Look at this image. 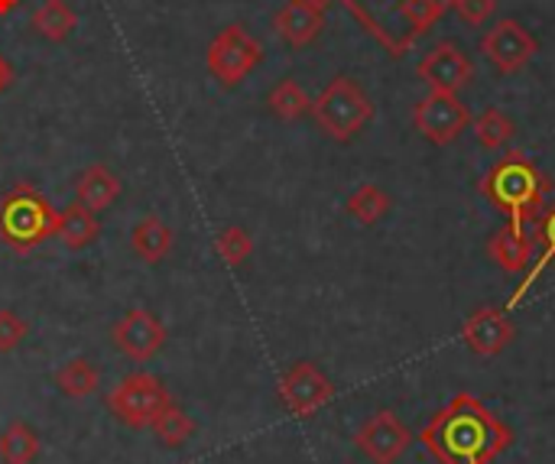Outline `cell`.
<instances>
[{"instance_id":"6da1fadb","label":"cell","mask_w":555,"mask_h":464,"mask_svg":"<svg viewBox=\"0 0 555 464\" xmlns=\"http://www.w3.org/2000/svg\"><path fill=\"white\" fill-rule=\"evenodd\" d=\"M420 442L439 464H491L511 449L514 433L481 400L459 394L423 426Z\"/></svg>"},{"instance_id":"7a4b0ae2","label":"cell","mask_w":555,"mask_h":464,"mask_svg":"<svg viewBox=\"0 0 555 464\" xmlns=\"http://www.w3.org/2000/svg\"><path fill=\"white\" fill-rule=\"evenodd\" d=\"M478 192L511 224L527 228V221H537L540 211L546 208V198L553 192V179L524 153H511L498 166H491V172L478 182Z\"/></svg>"},{"instance_id":"3957f363","label":"cell","mask_w":555,"mask_h":464,"mask_svg":"<svg viewBox=\"0 0 555 464\" xmlns=\"http://www.w3.org/2000/svg\"><path fill=\"white\" fill-rule=\"evenodd\" d=\"M55 234V208L49 198L29 185L16 182L7 195H0V241L16 250L29 254Z\"/></svg>"},{"instance_id":"277c9868","label":"cell","mask_w":555,"mask_h":464,"mask_svg":"<svg viewBox=\"0 0 555 464\" xmlns=\"http://www.w3.org/2000/svg\"><path fill=\"white\" fill-rule=\"evenodd\" d=\"M309 114L325 137H332L335 143H351L374 120V104L351 75H335L322 88V94L312 98Z\"/></svg>"},{"instance_id":"5b68a950","label":"cell","mask_w":555,"mask_h":464,"mask_svg":"<svg viewBox=\"0 0 555 464\" xmlns=\"http://www.w3.org/2000/svg\"><path fill=\"white\" fill-rule=\"evenodd\" d=\"M260 62H263V46L257 36H250L244 23H231L218 29L205 52V65L218 78L221 88L241 85Z\"/></svg>"},{"instance_id":"8992f818","label":"cell","mask_w":555,"mask_h":464,"mask_svg":"<svg viewBox=\"0 0 555 464\" xmlns=\"http://www.w3.org/2000/svg\"><path fill=\"white\" fill-rule=\"evenodd\" d=\"M169 390L159 377L137 371L130 377H124L111 394H107V410L117 423H124L127 429H150L156 413L169 403Z\"/></svg>"},{"instance_id":"52a82bcc","label":"cell","mask_w":555,"mask_h":464,"mask_svg":"<svg viewBox=\"0 0 555 464\" xmlns=\"http://www.w3.org/2000/svg\"><path fill=\"white\" fill-rule=\"evenodd\" d=\"M481 52L488 55V62L501 72V75H517L524 72L533 55L540 52V39L514 16L507 20H498L485 39H481Z\"/></svg>"},{"instance_id":"ba28073f","label":"cell","mask_w":555,"mask_h":464,"mask_svg":"<svg viewBox=\"0 0 555 464\" xmlns=\"http://www.w3.org/2000/svg\"><path fill=\"white\" fill-rule=\"evenodd\" d=\"M413 124L416 130L433 143V146H449L462 137V130L472 124L468 104L459 94L446 91H429L416 107H413Z\"/></svg>"},{"instance_id":"9c48e42d","label":"cell","mask_w":555,"mask_h":464,"mask_svg":"<svg viewBox=\"0 0 555 464\" xmlns=\"http://www.w3.org/2000/svg\"><path fill=\"white\" fill-rule=\"evenodd\" d=\"M166 325L150 312V309H130V312H124L114 325H111V341H114V348L124 355V358H130V361H137V364H146V361H153L163 348H166Z\"/></svg>"},{"instance_id":"30bf717a","label":"cell","mask_w":555,"mask_h":464,"mask_svg":"<svg viewBox=\"0 0 555 464\" xmlns=\"http://www.w3.org/2000/svg\"><path fill=\"white\" fill-rule=\"evenodd\" d=\"M332 397H335V384L312 361H299L280 377V403L299 420L328 407Z\"/></svg>"},{"instance_id":"8fae6325","label":"cell","mask_w":555,"mask_h":464,"mask_svg":"<svg viewBox=\"0 0 555 464\" xmlns=\"http://www.w3.org/2000/svg\"><path fill=\"white\" fill-rule=\"evenodd\" d=\"M410 442H413L410 429H406V426L397 420V413H390V410L374 413V416L358 429V436H354L358 452H361L371 464H397L406 455Z\"/></svg>"},{"instance_id":"7c38bea8","label":"cell","mask_w":555,"mask_h":464,"mask_svg":"<svg viewBox=\"0 0 555 464\" xmlns=\"http://www.w3.org/2000/svg\"><path fill=\"white\" fill-rule=\"evenodd\" d=\"M416 72H420V78L429 85V91L459 94V91L472 81L475 65H472V59L465 55V49H462L459 42L442 39V42H436V46L423 55V62H420Z\"/></svg>"},{"instance_id":"4fadbf2b","label":"cell","mask_w":555,"mask_h":464,"mask_svg":"<svg viewBox=\"0 0 555 464\" xmlns=\"http://www.w3.org/2000/svg\"><path fill=\"white\" fill-rule=\"evenodd\" d=\"M517 328L511 322V315L504 309L485 306L478 312H472L462 325V341L468 345L472 355L478 358H498L507 351V345L514 341Z\"/></svg>"},{"instance_id":"5bb4252c","label":"cell","mask_w":555,"mask_h":464,"mask_svg":"<svg viewBox=\"0 0 555 464\" xmlns=\"http://www.w3.org/2000/svg\"><path fill=\"white\" fill-rule=\"evenodd\" d=\"M273 29L293 49L312 46L325 29V3L322 0H286L273 16Z\"/></svg>"},{"instance_id":"9a60e30c","label":"cell","mask_w":555,"mask_h":464,"mask_svg":"<svg viewBox=\"0 0 555 464\" xmlns=\"http://www.w3.org/2000/svg\"><path fill=\"white\" fill-rule=\"evenodd\" d=\"M488 257L504 270V273H527L533 260V237L524 231V224H504L501 231L491 234L488 241Z\"/></svg>"},{"instance_id":"2e32d148","label":"cell","mask_w":555,"mask_h":464,"mask_svg":"<svg viewBox=\"0 0 555 464\" xmlns=\"http://www.w3.org/2000/svg\"><path fill=\"white\" fill-rule=\"evenodd\" d=\"M72 189H75V202H81L88 211L101 215V211H107L120 198V189L124 185H120V179L107 166L94 163V166H88V169L78 172V179L72 182Z\"/></svg>"},{"instance_id":"e0dca14e","label":"cell","mask_w":555,"mask_h":464,"mask_svg":"<svg viewBox=\"0 0 555 464\" xmlns=\"http://www.w3.org/2000/svg\"><path fill=\"white\" fill-rule=\"evenodd\" d=\"M101 234V224H98V215L88 211L81 202H72L65 205L62 211H55V234L68 250H85L98 241Z\"/></svg>"},{"instance_id":"ac0fdd59","label":"cell","mask_w":555,"mask_h":464,"mask_svg":"<svg viewBox=\"0 0 555 464\" xmlns=\"http://www.w3.org/2000/svg\"><path fill=\"white\" fill-rule=\"evenodd\" d=\"M130 247H133V254H137L143 263L156 267V263H163V260L169 257V250H172V228H169L163 218L146 215V218H140V221L133 224V231H130Z\"/></svg>"},{"instance_id":"d6986e66","label":"cell","mask_w":555,"mask_h":464,"mask_svg":"<svg viewBox=\"0 0 555 464\" xmlns=\"http://www.w3.org/2000/svg\"><path fill=\"white\" fill-rule=\"evenodd\" d=\"M33 33H39L49 42H65L72 36V29L78 26V13L72 10L68 0H42L33 16H29Z\"/></svg>"},{"instance_id":"ffe728a7","label":"cell","mask_w":555,"mask_h":464,"mask_svg":"<svg viewBox=\"0 0 555 464\" xmlns=\"http://www.w3.org/2000/svg\"><path fill=\"white\" fill-rule=\"evenodd\" d=\"M52 381H55V390H59L62 397H68V400H85V397H91V394L98 390L101 374H98V368H94L88 358H72V361H65V364L52 374Z\"/></svg>"},{"instance_id":"44dd1931","label":"cell","mask_w":555,"mask_h":464,"mask_svg":"<svg viewBox=\"0 0 555 464\" xmlns=\"http://www.w3.org/2000/svg\"><path fill=\"white\" fill-rule=\"evenodd\" d=\"M42 452V439L29 423H10L0 433V462L3 464H36Z\"/></svg>"},{"instance_id":"7402d4cb","label":"cell","mask_w":555,"mask_h":464,"mask_svg":"<svg viewBox=\"0 0 555 464\" xmlns=\"http://www.w3.org/2000/svg\"><path fill=\"white\" fill-rule=\"evenodd\" d=\"M345 208H348V215H351L358 224L371 228V224H377V221H384V218L390 215V208H393V198H390V195H387L380 185H374V182H364V185H358V189L348 195Z\"/></svg>"},{"instance_id":"603a6c76","label":"cell","mask_w":555,"mask_h":464,"mask_svg":"<svg viewBox=\"0 0 555 464\" xmlns=\"http://www.w3.org/2000/svg\"><path fill=\"white\" fill-rule=\"evenodd\" d=\"M153 436L166 446V449H179V446H185L192 436H195V420L176 403V400H169L159 413H156V420H153Z\"/></svg>"},{"instance_id":"cb8c5ba5","label":"cell","mask_w":555,"mask_h":464,"mask_svg":"<svg viewBox=\"0 0 555 464\" xmlns=\"http://www.w3.org/2000/svg\"><path fill=\"white\" fill-rule=\"evenodd\" d=\"M267 107L280 117V120H299L312 111V98L306 94V88L296 78H283L270 88L267 94Z\"/></svg>"},{"instance_id":"d4e9b609","label":"cell","mask_w":555,"mask_h":464,"mask_svg":"<svg viewBox=\"0 0 555 464\" xmlns=\"http://www.w3.org/2000/svg\"><path fill=\"white\" fill-rule=\"evenodd\" d=\"M540 237H543V250H540V260L527 270V276H524V283H520V289L514 293V299L507 302V312L511 309H517L520 302H524V296L533 289V283H540V276L555 267V205L543 215V224H540Z\"/></svg>"},{"instance_id":"484cf974","label":"cell","mask_w":555,"mask_h":464,"mask_svg":"<svg viewBox=\"0 0 555 464\" xmlns=\"http://www.w3.org/2000/svg\"><path fill=\"white\" fill-rule=\"evenodd\" d=\"M514 133H517L514 120L498 107H488L475 117V140L485 150H504L514 140Z\"/></svg>"},{"instance_id":"4316f807","label":"cell","mask_w":555,"mask_h":464,"mask_svg":"<svg viewBox=\"0 0 555 464\" xmlns=\"http://www.w3.org/2000/svg\"><path fill=\"white\" fill-rule=\"evenodd\" d=\"M446 10H449L446 0H400V3H397V13L406 20L413 39H416L420 33L433 29V26L446 16Z\"/></svg>"},{"instance_id":"83f0119b","label":"cell","mask_w":555,"mask_h":464,"mask_svg":"<svg viewBox=\"0 0 555 464\" xmlns=\"http://www.w3.org/2000/svg\"><path fill=\"white\" fill-rule=\"evenodd\" d=\"M215 254L224 260V267H231V270H237V267H244L247 260H250V254H254V237L244 231V228H224L218 237H215Z\"/></svg>"},{"instance_id":"f1b7e54d","label":"cell","mask_w":555,"mask_h":464,"mask_svg":"<svg viewBox=\"0 0 555 464\" xmlns=\"http://www.w3.org/2000/svg\"><path fill=\"white\" fill-rule=\"evenodd\" d=\"M29 335V322H23L13 309H0V355H13Z\"/></svg>"},{"instance_id":"f546056e","label":"cell","mask_w":555,"mask_h":464,"mask_svg":"<svg viewBox=\"0 0 555 464\" xmlns=\"http://www.w3.org/2000/svg\"><path fill=\"white\" fill-rule=\"evenodd\" d=\"M468 26H485L498 13V0H446Z\"/></svg>"},{"instance_id":"4dcf8cb0","label":"cell","mask_w":555,"mask_h":464,"mask_svg":"<svg viewBox=\"0 0 555 464\" xmlns=\"http://www.w3.org/2000/svg\"><path fill=\"white\" fill-rule=\"evenodd\" d=\"M13 78H16V72H13V65H10V59L0 52V94L13 85Z\"/></svg>"},{"instance_id":"1f68e13d","label":"cell","mask_w":555,"mask_h":464,"mask_svg":"<svg viewBox=\"0 0 555 464\" xmlns=\"http://www.w3.org/2000/svg\"><path fill=\"white\" fill-rule=\"evenodd\" d=\"M20 7V0H0V16H10Z\"/></svg>"},{"instance_id":"d6a6232c","label":"cell","mask_w":555,"mask_h":464,"mask_svg":"<svg viewBox=\"0 0 555 464\" xmlns=\"http://www.w3.org/2000/svg\"><path fill=\"white\" fill-rule=\"evenodd\" d=\"M322 3H328V0H322Z\"/></svg>"}]
</instances>
